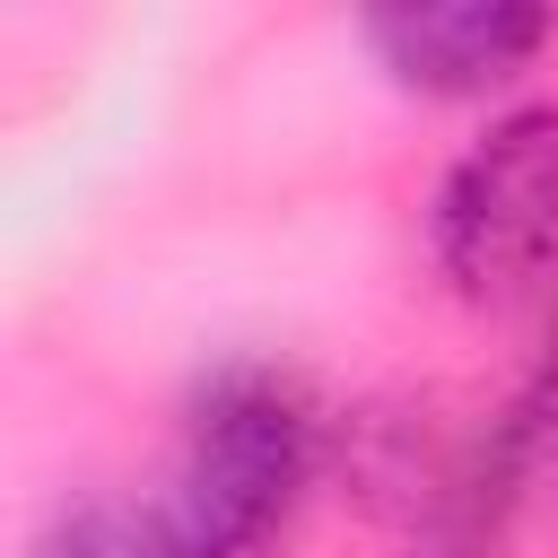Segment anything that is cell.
<instances>
[{"label":"cell","instance_id":"cell-1","mask_svg":"<svg viewBox=\"0 0 558 558\" xmlns=\"http://www.w3.org/2000/svg\"><path fill=\"white\" fill-rule=\"evenodd\" d=\"M314 480V410L288 375L235 366L201 392L174 497L157 506L174 558H262Z\"/></svg>","mask_w":558,"mask_h":558},{"label":"cell","instance_id":"cell-2","mask_svg":"<svg viewBox=\"0 0 558 558\" xmlns=\"http://www.w3.org/2000/svg\"><path fill=\"white\" fill-rule=\"evenodd\" d=\"M558 262V105L497 113L436 192V270L462 296H514Z\"/></svg>","mask_w":558,"mask_h":558},{"label":"cell","instance_id":"cell-3","mask_svg":"<svg viewBox=\"0 0 558 558\" xmlns=\"http://www.w3.org/2000/svg\"><path fill=\"white\" fill-rule=\"evenodd\" d=\"M549 35H558V9H532V0H401L366 17L375 61L418 96H488Z\"/></svg>","mask_w":558,"mask_h":558},{"label":"cell","instance_id":"cell-4","mask_svg":"<svg viewBox=\"0 0 558 558\" xmlns=\"http://www.w3.org/2000/svg\"><path fill=\"white\" fill-rule=\"evenodd\" d=\"M35 558H174V541H166L157 514H131V506H78V514H61V523L35 541Z\"/></svg>","mask_w":558,"mask_h":558}]
</instances>
